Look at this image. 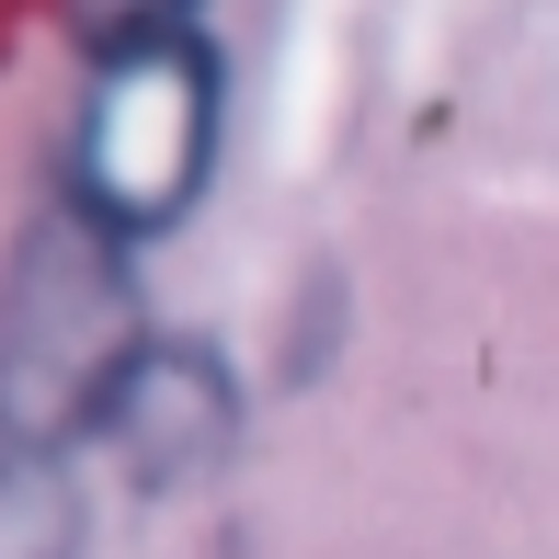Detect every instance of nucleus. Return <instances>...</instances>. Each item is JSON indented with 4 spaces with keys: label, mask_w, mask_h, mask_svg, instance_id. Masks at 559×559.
<instances>
[{
    "label": "nucleus",
    "mask_w": 559,
    "mask_h": 559,
    "mask_svg": "<svg viewBox=\"0 0 559 559\" xmlns=\"http://www.w3.org/2000/svg\"><path fill=\"white\" fill-rule=\"evenodd\" d=\"M138 354H148V309L126 274V240L92 228L81 206L46 217L0 274V445L69 456L81 435H104V400L126 389Z\"/></svg>",
    "instance_id": "obj_1"
},
{
    "label": "nucleus",
    "mask_w": 559,
    "mask_h": 559,
    "mask_svg": "<svg viewBox=\"0 0 559 559\" xmlns=\"http://www.w3.org/2000/svg\"><path fill=\"white\" fill-rule=\"evenodd\" d=\"M0 559H81L69 456H12V445H0Z\"/></svg>",
    "instance_id": "obj_4"
},
{
    "label": "nucleus",
    "mask_w": 559,
    "mask_h": 559,
    "mask_svg": "<svg viewBox=\"0 0 559 559\" xmlns=\"http://www.w3.org/2000/svg\"><path fill=\"white\" fill-rule=\"evenodd\" d=\"M69 35L92 46V58H115V46H148V35H194V0H58Z\"/></svg>",
    "instance_id": "obj_5"
},
{
    "label": "nucleus",
    "mask_w": 559,
    "mask_h": 559,
    "mask_svg": "<svg viewBox=\"0 0 559 559\" xmlns=\"http://www.w3.org/2000/svg\"><path fill=\"white\" fill-rule=\"evenodd\" d=\"M217 160V46L206 35H148L92 58L81 126H69V206L115 240H160L206 194Z\"/></svg>",
    "instance_id": "obj_2"
},
{
    "label": "nucleus",
    "mask_w": 559,
    "mask_h": 559,
    "mask_svg": "<svg viewBox=\"0 0 559 559\" xmlns=\"http://www.w3.org/2000/svg\"><path fill=\"white\" fill-rule=\"evenodd\" d=\"M228 435H240V389H228V366L206 343H160L126 366V389L104 400V445L126 456V479L138 491H183V479H206Z\"/></svg>",
    "instance_id": "obj_3"
}]
</instances>
